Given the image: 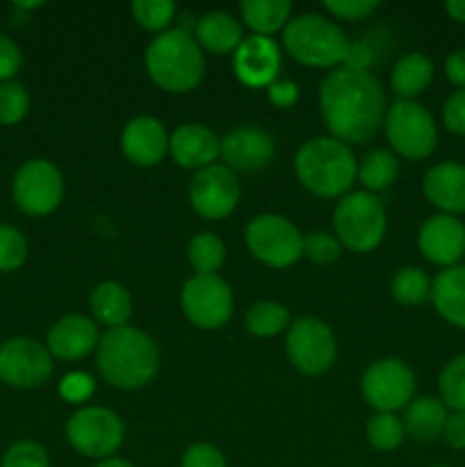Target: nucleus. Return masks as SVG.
Returning <instances> with one entry per match:
<instances>
[{"mask_svg":"<svg viewBox=\"0 0 465 467\" xmlns=\"http://www.w3.org/2000/svg\"><path fill=\"white\" fill-rule=\"evenodd\" d=\"M431 278L419 267H401L390 281L392 299L401 306H419L431 299Z\"/></svg>","mask_w":465,"mask_h":467,"instance_id":"31","label":"nucleus"},{"mask_svg":"<svg viewBox=\"0 0 465 467\" xmlns=\"http://www.w3.org/2000/svg\"><path fill=\"white\" fill-rule=\"evenodd\" d=\"M397 176H399V160L388 149L369 150L358 162V181L369 194L392 187Z\"/></svg>","mask_w":465,"mask_h":467,"instance_id":"29","label":"nucleus"},{"mask_svg":"<svg viewBox=\"0 0 465 467\" xmlns=\"http://www.w3.org/2000/svg\"><path fill=\"white\" fill-rule=\"evenodd\" d=\"M240 181L237 173L223 164H210L194 173L190 182V203L199 217L208 222H222L240 203Z\"/></svg>","mask_w":465,"mask_h":467,"instance_id":"15","label":"nucleus"},{"mask_svg":"<svg viewBox=\"0 0 465 467\" xmlns=\"http://www.w3.org/2000/svg\"><path fill=\"white\" fill-rule=\"evenodd\" d=\"M447 418H450V409L438 397H419L406 406L401 424H404L406 436L413 441L431 442L442 436Z\"/></svg>","mask_w":465,"mask_h":467,"instance_id":"25","label":"nucleus"},{"mask_svg":"<svg viewBox=\"0 0 465 467\" xmlns=\"http://www.w3.org/2000/svg\"><path fill=\"white\" fill-rule=\"evenodd\" d=\"M14 205L30 217H46L55 213L64 199L62 171L50 160H26L12 178Z\"/></svg>","mask_w":465,"mask_h":467,"instance_id":"10","label":"nucleus"},{"mask_svg":"<svg viewBox=\"0 0 465 467\" xmlns=\"http://www.w3.org/2000/svg\"><path fill=\"white\" fill-rule=\"evenodd\" d=\"M369 62H372V50L365 44H351L349 57H346V62L342 67L354 68V71H367Z\"/></svg>","mask_w":465,"mask_h":467,"instance_id":"48","label":"nucleus"},{"mask_svg":"<svg viewBox=\"0 0 465 467\" xmlns=\"http://www.w3.org/2000/svg\"><path fill=\"white\" fill-rule=\"evenodd\" d=\"M0 467H50L48 450L35 441H18L5 451Z\"/></svg>","mask_w":465,"mask_h":467,"instance_id":"38","label":"nucleus"},{"mask_svg":"<svg viewBox=\"0 0 465 467\" xmlns=\"http://www.w3.org/2000/svg\"><path fill=\"white\" fill-rule=\"evenodd\" d=\"M336 237L345 249L356 254L374 251L388 231L386 208L369 192H351L337 201L333 210Z\"/></svg>","mask_w":465,"mask_h":467,"instance_id":"6","label":"nucleus"},{"mask_svg":"<svg viewBox=\"0 0 465 467\" xmlns=\"http://www.w3.org/2000/svg\"><path fill=\"white\" fill-rule=\"evenodd\" d=\"M181 306L185 317L203 331H217L232 317V290L219 274H194L182 285Z\"/></svg>","mask_w":465,"mask_h":467,"instance_id":"12","label":"nucleus"},{"mask_svg":"<svg viewBox=\"0 0 465 467\" xmlns=\"http://www.w3.org/2000/svg\"><path fill=\"white\" fill-rule=\"evenodd\" d=\"M23 67V50L14 39L0 32V85L16 80V73Z\"/></svg>","mask_w":465,"mask_h":467,"instance_id":"41","label":"nucleus"},{"mask_svg":"<svg viewBox=\"0 0 465 467\" xmlns=\"http://www.w3.org/2000/svg\"><path fill=\"white\" fill-rule=\"evenodd\" d=\"M96 467H135V465L128 463V461H123V459H117V456H112V459L98 461V465Z\"/></svg>","mask_w":465,"mask_h":467,"instance_id":"50","label":"nucleus"},{"mask_svg":"<svg viewBox=\"0 0 465 467\" xmlns=\"http://www.w3.org/2000/svg\"><path fill=\"white\" fill-rule=\"evenodd\" d=\"M232 73L251 89H267L281 73V48L269 36H244L232 53Z\"/></svg>","mask_w":465,"mask_h":467,"instance_id":"18","label":"nucleus"},{"mask_svg":"<svg viewBox=\"0 0 465 467\" xmlns=\"http://www.w3.org/2000/svg\"><path fill=\"white\" fill-rule=\"evenodd\" d=\"M324 9L331 16L345 21H363L378 9L377 0H324Z\"/></svg>","mask_w":465,"mask_h":467,"instance_id":"40","label":"nucleus"},{"mask_svg":"<svg viewBox=\"0 0 465 467\" xmlns=\"http://www.w3.org/2000/svg\"><path fill=\"white\" fill-rule=\"evenodd\" d=\"M342 244L336 235L324 231H315L304 235V255L315 265H331L340 258Z\"/></svg>","mask_w":465,"mask_h":467,"instance_id":"39","label":"nucleus"},{"mask_svg":"<svg viewBox=\"0 0 465 467\" xmlns=\"http://www.w3.org/2000/svg\"><path fill=\"white\" fill-rule=\"evenodd\" d=\"M440 438L445 441L447 447H451V450L456 451H463L465 450V413H454V410H451Z\"/></svg>","mask_w":465,"mask_h":467,"instance_id":"46","label":"nucleus"},{"mask_svg":"<svg viewBox=\"0 0 465 467\" xmlns=\"http://www.w3.org/2000/svg\"><path fill=\"white\" fill-rule=\"evenodd\" d=\"M244 327L255 337H276L290 327V310L278 301H258L246 310Z\"/></svg>","mask_w":465,"mask_h":467,"instance_id":"30","label":"nucleus"},{"mask_svg":"<svg viewBox=\"0 0 465 467\" xmlns=\"http://www.w3.org/2000/svg\"><path fill=\"white\" fill-rule=\"evenodd\" d=\"M285 351L294 369L305 377H322L337 358L333 328L317 317H299L287 327Z\"/></svg>","mask_w":465,"mask_h":467,"instance_id":"11","label":"nucleus"},{"mask_svg":"<svg viewBox=\"0 0 465 467\" xmlns=\"http://www.w3.org/2000/svg\"><path fill=\"white\" fill-rule=\"evenodd\" d=\"M130 12L137 26L162 35L169 30L173 16H176V3H171V0H135L130 5Z\"/></svg>","mask_w":465,"mask_h":467,"instance_id":"35","label":"nucleus"},{"mask_svg":"<svg viewBox=\"0 0 465 467\" xmlns=\"http://www.w3.org/2000/svg\"><path fill=\"white\" fill-rule=\"evenodd\" d=\"M146 73L160 89L169 94H187L203 80L205 57L194 35L171 27L153 36L144 53Z\"/></svg>","mask_w":465,"mask_h":467,"instance_id":"4","label":"nucleus"},{"mask_svg":"<svg viewBox=\"0 0 465 467\" xmlns=\"http://www.w3.org/2000/svg\"><path fill=\"white\" fill-rule=\"evenodd\" d=\"M27 237L12 223H0V272H16L27 260Z\"/></svg>","mask_w":465,"mask_h":467,"instance_id":"37","label":"nucleus"},{"mask_svg":"<svg viewBox=\"0 0 465 467\" xmlns=\"http://www.w3.org/2000/svg\"><path fill=\"white\" fill-rule=\"evenodd\" d=\"M89 310L94 315V322L108 327V331L128 327V319L132 315L130 292L117 281L98 283L89 295Z\"/></svg>","mask_w":465,"mask_h":467,"instance_id":"26","label":"nucleus"},{"mask_svg":"<svg viewBox=\"0 0 465 467\" xmlns=\"http://www.w3.org/2000/svg\"><path fill=\"white\" fill-rule=\"evenodd\" d=\"M240 14L244 26L253 35L269 36L285 30L292 18L290 0H244L240 5Z\"/></svg>","mask_w":465,"mask_h":467,"instance_id":"28","label":"nucleus"},{"mask_svg":"<svg viewBox=\"0 0 465 467\" xmlns=\"http://www.w3.org/2000/svg\"><path fill=\"white\" fill-rule=\"evenodd\" d=\"M283 48L299 64L313 68H340L351 50L349 36L322 14L292 16L283 30Z\"/></svg>","mask_w":465,"mask_h":467,"instance_id":"5","label":"nucleus"},{"mask_svg":"<svg viewBox=\"0 0 465 467\" xmlns=\"http://www.w3.org/2000/svg\"><path fill=\"white\" fill-rule=\"evenodd\" d=\"M422 192L431 205L442 214L459 217L465 213V164L438 162L427 169L422 178Z\"/></svg>","mask_w":465,"mask_h":467,"instance_id":"21","label":"nucleus"},{"mask_svg":"<svg viewBox=\"0 0 465 467\" xmlns=\"http://www.w3.org/2000/svg\"><path fill=\"white\" fill-rule=\"evenodd\" d=\"M301 185L319 199H342L358 181V160L349 144L336 137H313L294 155Z\"/></svg>","mask_w":465,"mask_h":467,"instance_id":"3","label":"nucleus"},{"mask_svg":"<svg viewBox=\"0 0 465 467\" xmlns=\"http://www.w3.org/2000/svg\"><path fill=\"white\" fill-rule=\"evenodd\" d=\"M433 82V62L424 53H406L395 62L390 87L399 100H415Z\"/></svg>","mask_w":465,"mask_h":467,"instance_id":"27","label":"nucleus"},{"mask_svg":"<svg viewBox=\"0 0 465 467\" xmlns=\"http://www.w3.org/2000/svg\"><path fill=\"white\" fill-rule=\"evenodd\" d=\"M194 39L201 50H208L212 55L235 53L244 41V32L237 18L228 12H208L196 21Z\"/></svg>","mask_w":465,"mask_h":467,"instance_id":"24","label":"nucleus"},{"mask_svg":"<svg viewBox=\"0 0 465 467\" xmlns=\"http://www.w3.org/2000/svg\"><path fill=\"white\" fill-rule=\"evenodd\" d=\"M445 76L451 85L465 89V48L454 50L445 59Z\"/></svg>","mask_w":465,"mask_h":467,"instance_id":"47","label":"nucleus"},{"mask_svg":"<svg viewBox=\"0 0 465 467\" xmlns=\"http://www.w3.org/2000/svg\"><path fill=\"white\" fill-rule=\"evenodd\" d=\"M267 99L274 108L290 109L299 100V87L292 80H276L267 87Z\"/></svg>","mask_w":465,"mask_h":467,"instance_id":"45","label":"nucleus"},{"mask_svg":"<svg viewBox=\"0 0 465 467\" xmlns=\"http://www.w3.org/2000/svg\"><path fill=\"white\" fill-rule=\"evenodd\" d=\"M442 123L454 135H465V89H456L442 105Z\"/></svg>","mask_w":465,"mask_h":467,"instance_id":"43","label":"nucleus"},{"mask_svg":"<svg viewBox=\"0 0 465 467\" xmlns=\"http://www.w3.org/2000/svg\"><path fill=\"white\" fill-rule=\"evenodd\" d=\"M319 109L331 137L345 144H363L383 126L386 91L369 71L333 68L319 85Z\"/></svg>","mask_w":465,"mask_h":467,"instance_id":"1","label":"nucleus"},{"mask_svg":"<svg viewBox=\"0 0 465 467\" xmlns=\"http://www.w3.org/2000/svg\"><path fill=\"white\" fill-rule=\"evenodd\" d=\"M91 392H94V381H91V377H87V374H68V377H64V381L59 383V395L67 401H71V404H80V401L89 400Z\"/></svg>","mask_w":465,"mask_h":467,"instance_id":"44","label":"nucleus"},{"mask_svg":"<svg viewBox=\"0 0 465 467\" xmlns=\"http://www.w3.org/2000/svg\"><path fill=\"white\" fill-rule=\"evenodd\" d=\"M433 467H451V465H433Z\"/></svg>","mask_w":465,"mask_h":467,"instance_id":"51","label":"nucleus"},{"mask_svg":"<svg viewBox=\"0 0 465 467\" xmlns=\"http://www.w3.org/2000/svg\"><path fill=\"white\" fill-rule=\"evenodd\" d=\"M392 153L404 160H424L436 150L438 126L433 114L418 100H397L383 119Z\"/></svg>","mask_w":465,"mask_h":467,"instance_id":"7","label":"nucleus"},{"mask_svg":"<svg viewBox=\"0 0 465 467\" xmlns=\"http://www.w3.org/2000/svg\"><path fill=\"white\" fill-rule=\"evenodd\" d=\"M96 365L105 381L119 390L149 386L160 369V351L153 337L135 327L109 328L100 336Z\"/></svg>","mask_w":465,"mask_h":467,"instance_id":"2","label":"nucleus"},{"mask_svg":"<svg viewBox=\"0 0 465 467\" xmlns=\"http://www.w3.org/2000/svg\"><path fill=\"white\" fill-rule=\"evenodd\" d=\"M181 467H228L222 450L210 442H196L182 454Z\"/></svg>","mask_w":465,"mask_h":467,"instance_id":"42","label":"nucleus"},{"mask_svg":"<svg viewBox=\"0 0 465 467\" xmlns=\"http://www.w3.org/2000/svg\"><path fill=\"white\" fill-rule=\"evenodd\" d=\"M431 301L447 324L465 331V265L442 269L433 278Z\"/></svg>","mask_w":465,"mask_h":467,"instance_id":"23","label":"nucleus"},{"mask_svg":"<svg viewBox=\"0 0 465 467\" xmlns=\"http://www.w3.org/2000/svg\"><path fill=\"white\" fill-rule=\"evenodd\" d=\"M100 333L98 324L87 315H64L50 327L46 336V349L50 351L55 360H82L98 349Z\"/></svg>","mask_w":465,"mask_h":467,"instance_id":"19","label":"nucleus"},{"mask_svg":"<svg viewBox=\"0 0 465 467\" xmlns=\"http://www.w3.org/2000/svg\"><path fill=\"white\" fill-rule=\"evenodd\" d=\"M169 153L182 169H201L219 158V137L203 123H182L169 135Z\"/></svg>","mask_w":465,"mask_h":467,"instance_id":"22","label":"nucleus"},{"mask_svg":"<svg viewBox=\"0 0 465 467\" xmlns=\"http://www.w3.org/2000/svg\"><path fill=\"white\" fill-rule=\"evenodd\" d=\"M187 260L196 274H217L226 260V246L214 233H196L187 244Z\"/></svg>","mask_w":465,"mask_h":467,"instance_id":"32","label":"nucleus"},{"mask_svg":"<svg viewBox=\"0 0 465 467\" xmlns=\"http://www.w3.org/2000/svg\"><path fill=\"white\" fill-rule=\"evenodd\" d=\"M276 144L267 130L258 126H237L219 140V158L232 173H255L269 167Z\"/></svg>","mask_w":465,"mask_h":467,"instance_id":"16","label":"nucleus"},{"mask_svg":"<svg viewBox=\"0 0 465 467\" xmlns=\"http://www.w3.org/2000/svg\"><path fill=\"white\" fill-rule=\"evenodd\" d=\"M30 112V91L23 82L9 80L0 85V126H16Z\"/></svg>","mask_w":465,"mask_h":467,"instance_id":"36","label":"nucleus"},{"mask_svg":"<svg viewBox=\"0 0 465 467\" xmlns=\"http://www.w3.org/2000/svg\"><path fill=\"white\" fill-rule=\"evenodd\" d=\"M360 392H363V400L377 413H397L413 401L415 374L399 358L374 360L365 369Z\"/></svg>","mask_w":465,"mask_h":467,"instance_id":"14","label":"nucleus"},{"mask_svg":"<svg viewBox=\"0 0 465 467\" xmlns=\"http://www.w3.org/2000/svg\"><path fill=\"white\" fill-rule=\"evenodd\" d=\"M440 401L454 413H465V354L456 356L438 377Z\"/></svg>","mask_w":465,"mask_h":467,"instance_id":"33","label":"nucleus"},{"mask_svg":"<svg viewBox=\"0 0 465 467\" xmlns=\"http://www.w3.org/2000/svg\"><path fill=\"white\" fill-rule=\"evenodd\" d=\"M246 249L258 263L274 269H287L304 258V235L283 214L264 213L244 228Z\"/></svg>","mask_w":465,"mask_h":467,"instance_id":"8","label":"nucleus"},{"mask_svg":"<svg viewBox=\"0 0 465 467\" xmlns=\"http://www.w3.org/2000/svg\"><path fill=\"white\" fill-rule=\"evenodd\" d=\"M418 249L436 267H454L465 255V223L451 214H431L418 233Z\"/></svg>","mask_w":465,"mask_h":467,"instance_id":"17","label":"nucleus"},{"mask_svg":"<svg viewBox=\"0 0 465 467\" xmlns=\"http://www.w3.org/2000/svg\"><path fill=\"white\" fill-rule=\"evenodd\" d=\"M121 150L135 167H155L169 153V135L155 117H135L121 132Z\"/></svg>","mask_w":465,"mask_h":467,"instance_id":"20","label":"nucleus"},{"mask_svg":"<svg viewBox=\"0 0 465 467\" xmlns=\"http://www.w3.org/2000/svg\"><path fill=\"white\" fill-rule=\"evenodd\" d=\"M445 12L451 21L465 23V0H447Z\"/></svg>","mask_w":465,"mask_h":467,"instance_id":"49","label":"nucleus"},{"mask_svg":"<svg viewBox=\"0 0 465 467\" xmlns=\"http://www.w3.org/2000/svg\"><path fill=\"white\" fill-rule=\"evenodd\" d=\"M126 427L114 410L103 406H85L67 422V441L78 454L94 461L112 459L123 445Z\"/></svg>","mask_w":465,"mask_h":467,"instance_id":"9","label":"nucleus"},{"mask_svg":"<svg viewBox=\"0 0 465 467\" xmlns=\"http://www.w3.org/2000/svg\"><path fill=\"white\" fill-rule=\"evenodd\" d=\"M406 431L395 413H374L367 422V441L377 451H395L404 442Z\"/></svg>","mask_w":465,"mask_h":467,"instance_id":"34","label":"nucleus"},{"mask_svg":"<svg viewBox=\"0 0 465 467\" xmlns=\"http://www.w3.org/2000/svg\"><path fill=\"white\" fill-rule=\"evenodd\" d=\"M55 358L32 337H9L0 345V383L14 390H35L53 377Z\"/></svg>","mask_w":465,"mask_h":467,"instance_id":"13","label":"nucleus"}]
</instances>
